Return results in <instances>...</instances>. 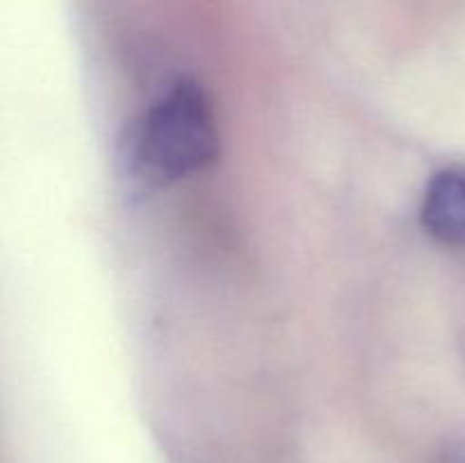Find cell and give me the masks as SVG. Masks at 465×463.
<instances>
[{
	"mask_svg": "<svg viewBox=\"0 0 465 463\" xmlns=\"http://www.w3.org/2000/svg\"><path fill=\"white\" fill-rule=\"evenodd\" d=\"M422 225L439 243L465 250V168H445L427 184Z\"/></svg>",
	"mask_w": 465,
	"mask_h": 463,
	"instance_id": "cell-2",
	"label": "cell"
},
{
	"mask_svg": "<svg viewBox=\"0 0 465 463\" xmlns=\"http://www.w3.org/2000/svg\"><path fill=\"white\" fill-rule=\"evenodd\" d=\"M218 148L212 103L198 84L180 82L143 113L132 134L130 159L141 180L168 186L212 166Z\"/></svg>",
	"mask_w": 465,
	"mask_h": 463,
	"instance_id": "cell-1",
	"label": "cell"
}]
</instances>
